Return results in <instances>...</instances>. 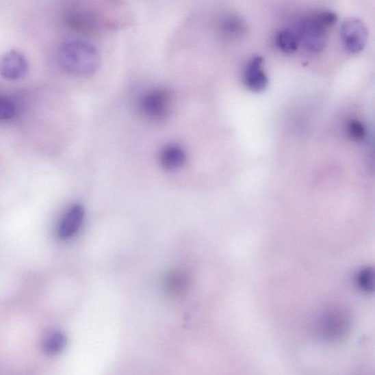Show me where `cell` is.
Returning a JSON list of instances; mask_svg holds the SVG:
<instances>
[{
  "instance_id": "277c9868",
  "label": "cell",
  "mask_w": 375,
  "mask_h": 375,
  "mask_svg": "<svg viewBox=\"0 0 375 375\" xmlns=\"http://www.w3.org/2000/svg\"><path fill=\"white\" fill-rule=\"evenodd\" d=\"M172 99L170 90L161 87L152 88L140 96L139 109L145 118L152 122H163L170 116Z\"/></svg>"
},
{
  "instance_id": "9c48e42d",
  "label": "cell",
  "mask_w": 375,
  "mask_h": 375,
  "mask_svg": "<svg viewBox=\"0 0 375 375\" xmlns=\"http://www.w3.org/2000/svg\"><path fill=\"white\" fill-rule=\"evenodd\" d=\"M160 161L166 170L179 169L186 161V153L179 144L166 145L161 151Z\"/></svg>"
},
{
  "instance_id": "5bb4252c",
  "label": "cell",
  "mask_w": 375,
  "mask_h": 375,
  "mask_svg": "<svg viewBox=\"0 0 375 375\" xmlns=\"http://www.w3.org/2000/svg\"><path fill=\"white\" fill-rule=\"evenodd\" d=\"M348 133L352 140L362 142L367 137L365 125L357 119L350 120L348 124Z\"/></svg>"
},
{
  "instance_id": "3957f363",
  "label": "cell",
  "mask_w": 375,
  "mask_h": 375,
  "mask_svg": "<svg viewBox=\"0 0 375 375\" xmlns=\"http://www.w3.org/2000/svg\"><path fill=\"white\" fill-rule=\"evenodd\" d=\"M324 16V10L311 13L303 17L298 25L300 43L312 53H319L327 44L328 29L331 27Z\"/></svg>"
},
{
  "instance_id": "52a82bcc",
  "label": "cell",
  "mask_w": 375,
  "mask_h": 375,
  "mask_svg": "<svg viewBox=\"0 0 375 375\" xmlns=\"http://www.w3.org/2000/svg\"><path fill=\"white\" fill-rule=\"evenodd\" d=\"M263 58L255 56L248 62L244 80L248 89L255 92L263 91L268 86V79L263 68Z\"/></svg>"
},
{
  "instance_id": "30bf717a",
  "label": "cell",
  "mask_w": 375,
  "mask_h": 375,
  "mask_svg": "<svg viewBox=\"0 0 375 375\" xmlns=\"http://www.w3.org/2000/svg\"><path fill=\"white\" fill-rule=\"evenodd\" d=\"M275 40L278 49L286 54L294 53L300 44V40L297 32L291 29L280 30L276 34Z\"/></svg>"
},
{
  "instance_id": "4fadbf2b",
  "label": "cell",
  "mask_w": 375,
  "mask_h": 375,
  "mask_svg": "<svg viewBox=\"0 0 375 375\" xmlns=\"http://www.w3.org/2000/svg\"><path fill=\"white\" fill-rule=\"evenodd\" d=\"M166 287L172 294H183L188 287V278L180 272L172 273L166 279Z\"/></svg>"
},
{
  "instance_id": "ba28073f",
  "label": "cell",
  "mask_w": 375,
  "mask_h": 375,
  "mask_svg": "<svg viewBox=\"0 0 375 375\" xmlns=\"http://www.w3.org/2000/svg\"><path fill=\"white\" fill-rule=\"evenodd\" d=\"M85 212L81 205L73 206L68 211L60 225L59 236L62 239H68L74 236L84 220Z\"/></svg>"
},
{
  "instance_id": "2e32d148",
  "label": "cell",
  "mask_w": 375,
  "mask_h": 375,
  "mask_svg": "<svg viewBox=\"0 0 375 375\" xmlns=\"http://www.w3.org/2000/svg\"><path fill=\"white\" fill-rule=\"evenodd\" d=\"M359 285L363 289L367 291H370L371 289L370 286L372 285V281L370 280H372V279L369 270H363L359 277Z\"/></svg>"
},
{
  "instance_id": "9a60e30c",
  "label": "cell",
  "mask_w": 375,
  "mask_h": 375,
  "mask_svg": "<svg viewBox=\"0 0 375 375\" xmlns=\"http://www.w3.org/2000/svg\"><path fill=\"white\" fill-rule=\"evenodd\" d=\"M16 107L10 99L0 96V121L13 119L16 116Z\"/></svg>"
},
{
  "instance_id": "5b68a950",
  "label": "cell",
  "mask_w": 375,
  "mask_h": 375,
  "mask_svg": "<svg viewBox=\"0 0 375 375\" xmlns=\"http://www.w3.org/2000/svg\"><path fill=\"white\" fill-rule=\"evenodd\" d=\"M340 34L344 46L352 54L360 53L367 44V29L359 18L346 20L341 26Z\"/></svg>"
},
{
  "instance_id": "7c38bea8",
  "label": "cell",
  "mask_w": 375,
  "mask_h": 375,
  "mask_svg": "<svg viewBox=\"0 0 375 375\" xmlns=\"http://www.w3.org/2000/svg\"><path fill=\"white\" fill-rule=\"evenodd\" d=\"M65 346L66 338L59 332L49 333L43 341L44 350L48 355H56Z\"/></svg>"
},
{
  "instance_id": "7a4b0ae2",
  "label": "cell",
  "mask_w": 375,
  "mask_h": 375,
  "mask_svg": "<svg viewBox=\"0 0 375 375\" xmlns=\"http://www.w3.org/2000/svg\"><path fill=\"white\" fill-rule=\"evenodd\" d=\"M64 19L70 29L82 34H95L103 29L113 28L96 8L81 3L68 5L65 10Z\"/></svg>"
},
{
  "instance_id": "6da1fadb",
  "label": "cell",
  "mask_w": 375,
  "mask_h": 375,
  "mask_svg": "<svg viewBox=\"0 0 375 375\" xmlns=\"http://www.w3.org/2000/svg\"><path fill=\"white\" fill-rule=\"evenodd\" d=\"M60 64L68 74L75 77H88L96 73L100 66V55L96 48L84 40H72L60 49Z\"/></svg>"
},
{
  "instance_id": "8fae6325",
  "label": "cell",
  "mask_w": 375,
  "mask_h": 375,
  "mask_svg": "<svg viewBox=\"0 0 375 375\" xmlns=\"http://www.w3.org/2000/svg\"><path fill=\"white\" fill-rule=\"evenodd\" d=\"M221 29L223 34L229 38H240L246 35L247 29L242 18L232 15L223 18Z\"/></svg>"
},
{
  "instance_id": "8992f818",
  "label": "cell",
  "mask_w": 375,
  "mask_h": 375,
  "mask_svg": "<svg viewBox=\"0 0 375 375\" xmlns=\"http://www.w3.org/2000/svg\"><path fill=\"white\" fill-rule=\"evenodd\" d=\"M27 57L16 50H10L0 58V75L10 81L23 78L28 71Z\"/></svg>"
}]
</instances>
